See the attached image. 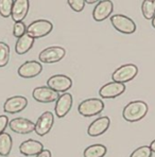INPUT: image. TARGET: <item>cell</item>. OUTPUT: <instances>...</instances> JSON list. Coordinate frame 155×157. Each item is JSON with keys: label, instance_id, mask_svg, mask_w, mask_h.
I'll use <instances>...</instances> for the list:
<instances>
[{"label": "cell", "instance_id": "19", "mask_svg": "<svg viewBox=\"0 0 155 157\" xmlns=\"http://www.w3.org/2000/svg\"><path fill=\"white\" fill-rule=\"evenodd\" d=\"M34 44V38L31 37L28 33L22 35L21 37L17 38V41L15 44V51L17 54H25L28 51H30Z\"/></svg>", "mask_w": 155, "mask_h": 157}, {"label": "cell", "instance_id": "14", "mask_svg": "<svg viewBox=\"0 0 155 157\" xmlns=\"http://www.w3.org/2000/svg\"><path fill=\"white\" fill-rule=\"evenodd\" d=\"M28 105L27 98L22 96H14L6 99L3 104V110L9 114H16L24 110Z\"/></svg>", "mask_w": 155, "mask_h": 157}, {"label": "cell", "instance_id": "12", "mask_svg": "<svg viewBox=\"0 0 155 157\" xmlns=\"http://www.w3.org/2000/svg\"><path fill=\"white\" fill-rule=\"evenodd\" d=\"M114 11V4L110 0H101L92 11V17L96 21H103L110 16Z\"/></svg>", "mask_w": 155, "mask_h": 157}, {"label": "cell", "instance_id": "26", "mask_svg": "<svg viewBox=\"0 0 155 157\" xmlns=\"http://www.w3.org/2000/svg\"><path fill=\"white\" fill-rule=\"evenodd\" d=\"M27 33V26L25 25L24 21L20 22H15L13 26V35L15 37L19 38L21 37L22 35Z\"/></svg>", "mask_w": 155, "mask_h": 157}, {"label": "cell", "instance_id": "27", "mask_svg": "<svg viewBox=\"0 0 155 157\" xmlns=\"http://www.w3.org/2000/svg\"><path fill=\"white\" fill-rule=\"evenodd\" d=\"M68 6L75 12H82L85 6V0H69Z\"/></svg>", "mask_w": 155, "mask_h": 157}, {"label": "cell", "instance_id": "9", "mask_svg": "<svg viewBox=\"0 0 155 157\" xmlns=\"http://www.w3.org/2000/svg\"><path fill=\"white\" fill-rule=\"evenodd\" d=\"M34 100L39 103H51L57 100L59 94L52 90L48 86H38L32 91Z\"/></svg>", "mask_w": 155, "mask_h": 157}, {"label": "cell", "instance_id": "24", "mask_svg": "<svg viewBox=\"0 0 155 157\" xmlns=\"http://www.w3.org/2000/svg\"><path fill=\"white\" fill-rule=\"evenodd\" d=\"M14 0H0V15L2 17H10L12 14Z\"/></svg>", "mask_w": 155, "mask_h": 157}, {"label": "cell", "instance_id": "20", "mask_svg": "<svg viewBox=\"0 0 155 157\" xmlns=\"http://www.w3.org/2000/svg\"><path fill=\"white\" fill-rule=\"evenodd\" d=\"M106 152L107 149L105 145L100 144H91L84 150V157H104L106 155Z\"/></svg>", "mask_w": 155, "mask_h": 157}, {"label": "cell", "instance_id": "29", "mask_svg": "<svg viewBox=\"0 0 155 157\" xmlns=\"http://www.w3.org/2000/svg\"><path fill=\"white\" fill-rule=\"evenodd\" d=\"M51 156H52L51 155V152H50L49 150H45V149H44L43 151H41L36 157H51Z\"/></svg>", "mask_w": 155, "mask_h": 157}, {"label": "cell", "instance_id": "31", "mask_svg": "<svg viewBox=\"0 0 155 157\" xmlns=\"http://www.w3.org/2000/svg\"><path fill=\"white\" fill-rule=\"evenodd\" d=\"M95 2H96V0H87V1H85V3L91 4V3H95Z\"/></svg>", "mask_w": 155, "mask_h": 157}, {"label": "cell", "instance_id": "1", "mask_svg": "<svg viewBox=\"0 0 155 157\" xmlns=\"http://www.w3.org/2000/svg\"><path fill=\"white\" fill-rule=\"evenodd\" d=\"M148 105L143 101H132L126 104L122 112V117L128 122H137L148 114Z\"/></svg>", "mask_w": 155, "mask_h": 157}, {"label": "cell", "instance_id": "16", "mask_svg": "<svg viewBox=\"0 0 155 157\" xmlns=\"http://www.w3.org/2000/svg\"><path fill=\"white\" fill-rule=\"evenodd\" d=\"M110 120L107 116L99 117L98 119H96L95 121H92L91 125L87 128V134L91 137H98V136L102 135L103 133H105L107 131V128H110Z\"/></svg>", "mask_w": 155, "mask_h": 157}, {"label": "cell", "instance_id": "13", "mask_svg": "<svg viewBox=\"0 0 155 157\" xmlns=\"http://www.w3.org/2000/svg\"><path fill=\"white\" fill-rule=\"evenodd\" d=\"M9 126L14 133L17 134H30L35 130V123L26 118H14L10 120Z\"/></svg>", "mask_w": 155, "mask_h": 157}, {"label": "cell", "instance_id": "28", "mask_svg": "<svg viewBox=\"0 0 155 157\" xmlns=\"http://www.w3.org/2000/svg\"><path fill=\"white\" fill-rule=\"evenodd\" d=\"M9 118L6 116H4V115H2V116H0V135H1L2 133H4V130L6 128V126L9 125Z\"/></svg>", "mask_w": 155, "mask_h": 157}, {"label": "cell", "instance_id": "11", "mask_svg": "<svg viewBox=\"0 0 155 157\" xmlns=\"http://www.w3.org/2000/svg\"><path fill=\"white\" fill-rule=\"evenodd\" d=\"M43 71V66L39 62L36 61H27L18 68L17 72L24 78H35Z\"/></svg>", "mask_w": 155, "mask_h": 157}, {"label": "cell", "instance_id": "3", "mask_svg": "<svg viewBox=\"0 0 155 157\" xmlns=\"http://www.w3.org/2000/svg\"><path fill=\"white\" fill-rule=\"evenodd\" d=\"M52 30L53 25L51 21L46 19H37L27 27V33L35 39L47 36Z\"/></svg>", "mask_w": 155, "mask_h": 157}, {"label": "cell", "instance_id": "10", "mask_svg": "<svg viewBox=\"0 0 155 157\" xmlns=\"http://www.w3.org/2000/svg\"><path fill=\"white\" fill-rule=\"evenodd\" d=\"M126 91V86L124 84L117 82H110L107 84L103 85L99 90V94L103 99H114L117 97L121 96Z\"/></svg>", "mask_w": 155, "mask_h": 157}, {"label": "cell", "instance_id": "25", "mask_svg": "<svg viewBox=\"0 0 155 157\" xmlns=\"http://www.w3.org/2000/svg\"><path fill=\"white\" fill-rule=\"evenodd\" d=\"M152 151L149 145H141L132 152L130 157H152Z\"/></svg>", "mask_w": 155, "mask_h": 157}, {"label": "cell", "instance_id": "7", "mask_svg": "<svg viewBox=\"0 0 155 157\" xmlns=\"http://www.w3.org/2000/svg\"><path fill=\"white\" fill-rule=\"evenodd\" d=\"M47 86L51 88L55 92H67L68 89L72 87V81L69 77L64 75H52L47 81Z\"/></svg>", "mask_w": 155, "mask_h": 157}, {"label": "cell", "instance_id": "6", "mask_svg": "<svg viewBox=\"0 0 155 157\" xmlns=\"http://www.w3.org/2000/svg\"><path fill=\"white\" fill-rule=\"evenodd\" d=\"M65 54H66V51H65L64 48L60 47V46H51V47L44 49L39 53L38 59L41 63L52 64L57 63L61 59H63Z\"/></svg>", "mask_w": 155, "mask_h": 157}, {"label": "cell", "instance_id": "5", "mask_svg": "<svg viewBox=\"0 0 155 157\" xmlns=\"http://www.w3.org/2000/svg\"><path fill=\"white\" fill-rule=\"evenodd\" d=\"M110 24L120 33L132 34L136 31V24L134 22V20L126 15H121V14L113 15L110 17Z\"/></svg>", "mask_w": 155, "mask_h": 157}, {"label": "cell", "instance_id": "17", "mask_svg": "<svg viewBox=\"0 0 155 157\" xmlns=\"http://www.w3.org/2000/svg\"><path fill=\"white\" fill-rule=\"evenodd\" d=\"M30 3L28 0H14L12 16L13 20L15 22H20L26 18L28 12H29Z\"/></svg>", "mask_w": 155, "mask_h": 157}, {"label": "cell", "instance_id": "4", "mask_svg": "<svg viewBox=\"0 0 155 157\" xmlns=\"http://www.w3.org/2000/svg\"><path fill=\"white\" fill-rule=\"evenodd\" d=\"M138 73V67L134 64H126L118 67L113 72L112 78L114 82L124 84L126 82L132 81Z\"/></svg>", "mask_w": 155, "mask_h": 157}, {"label": "cell", "instance_id": "18", "mask_svg": "<svg viewBox=\"0 0 155 157\" xmlns=\"http://www.w3.org/2000/svg\"><path fill=\"white\" fill-rule=\"evenodd\" d=\"M43 150V144L34 139H28L19 145L20 153L26 156H37Z\"/></svg>", "mask_w": 155, "mask_h": 157}, {"label": "cell", "instance_id": "23", "mask_svg": "<svg viewBox=\"0 0 155 157\" xmlns=\"http://www.w3.org/2000/svg\"><path fill=\"white\" fill-rule=\"evenodd\" d=\"M10 61V47L8 44L0 41V67H6Z\"/></svg>", "mask_w": 155, "mask_h": 157}, {"label": "cell", "instance_id": "22", "mask_svg": "<svg viewBox=\"0 0 155 157\" xmlns=\"http://www.w3.org/2000/svg\"><path fill=\"white\" fill-rule=\"evenodd\" d=\"M141 12L145 19H153L155 16V1L153 0H145L141 4Z\"/></svg>", "mask_w": 155, "mask_h": 157}, {"label": "cell", "instance_id": "21", "mask_svg": "<svg viewBox=\"0 0 155 157\" xmlns=\"http://www.w3.org/2000/svg\"><path fill=\"white\" fill-rule=\"evenodd\" d=\"M12 137L10 134L8 133H2L0 135V156H8L12 151Z\"/></svg>", "mask_w": 155, "mask_h": 157}, {"label": "cell", "instance_id": "30", "mask_svg": "<svg viewBox=\"0 0 155 157\" xmlns=\"http://www.w3.org/2000/svg\"><path fill=\"white\" fill-rule=\"evenodd\" d=\"M149 147H150V149H151L152 153H155V139L151 142V144H150Z\"/></svg>", "mask_w": 155, "mask_h": 157}, {"label": "cell", "instance_id": "15", "mask_svg": "<svg viewBox=\"0 0 155 157\" xmlns=\"http://www.w3.org/2000/svg\"><path fill=\"white\" fill-rule=\"evenodd\" d=\"M54 112L59 118H64L72 106V96L69 92H64L61 96H59L57 100L55 101Z\"/></svg>", "mask_w": 155, "mask_h": 157}, {"label": "cell", "instance_id": "2", "mask_svg": "<svg viewBox=\"0 0 155 157\" xmlns=\"http://www.w3.org/2000/svg\"><path fill=\"white\" fill-rule=\"evenodd\" d=\"M104 109V103L101 99L91 98L82 101L79 104L78 110L82 116L84 117H92L95 115L100 114Z\"/></svg>", "mask_w": 155, "mask_h": 157}, {"label": "cell", "instance_id": "32", "mask_svg": "<svg viewBox=\"0 0 155 157\" xmlns=\"http://www.w3.org/2000/svg\"><path fill=\"white\" fill-rule=\"evenodd\" d=\"M152 26H153V28H155V16L153 19H152Z\"/></svg>", "mask_w": 155, "mask_h": 157}, {"label": "cell", "instance_id": "8", "mask_svg": "<svg viewBox=\"0 0 155 157\" xmlns=\"http://www.w3.org/2000/svg\"><path fill=\"white\" fill-rule=\"evenodd\" d=\"M54 123V116L51 112H45L39 116L35 123V133L38 136H45L51 131Z\"/></svg>", "mask_w": 155, "mask_h": 157}]
</instances>
